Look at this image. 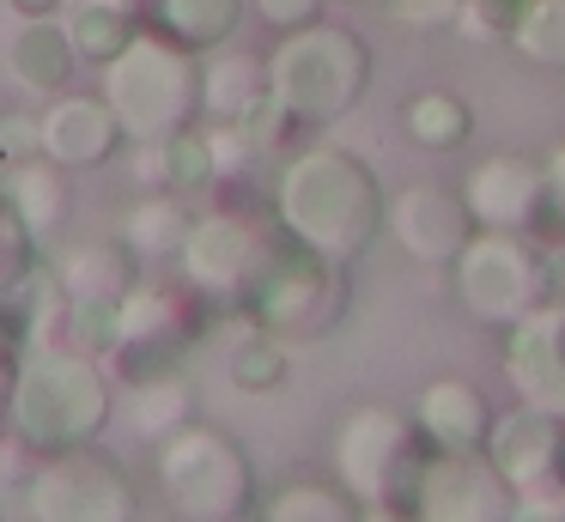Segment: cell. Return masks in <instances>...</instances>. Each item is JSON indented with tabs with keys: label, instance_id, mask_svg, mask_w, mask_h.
Segmentation results:
<instances>
[{
	"label": "cell",
	"instance_id": "cell-15",
	"mask_svg": "<svg viewBox=\"0 0 565 522\" xmlns=\"http://www.w3.org/2000/svg\"><path fill=\"white\" fill-rule=\"evenodd\" d=\"M128 146L104 92H55L38 109V152H50L67 170H98Z\"/></svg>",
	"mask_w": 565,
	"mask_h": 522
},
{
	"label": "cell",
	"instance_id": "cell-34",
	"mask_svg": "<svg viewBox=\"0 0 565 522\" xmlns=\"http://www.w3.org/2000/svg\"><path fill=\"white\" fill-rule=\"evenodd\" d=\"M38 152V109H0V170Z\"/></svg>",
	"mask_w": 565,
	"mask_h": 522
},
{
	"label": "cell",
	"instance_id": "cell-25",
	"mask_svg": "<svg viewBox=\"0 0 565 522\" xmlns=\"http://www.w3.org/2000/svg\"><path fill=\"white\" fill-rule=\"evenodd\" d=\"M147 24H152V31H164L171 43L207 55V49L232 43V31L244 24V0H152Z\"/></svg>",
	"mask_w": 565,
	"mask_h": 522
},
{
	"label": "cell",
	"instance_id": "cell-30",
	"mask_svg": "<svg viewBox=\"0 0 565 522\" xmlns=\"http://www.w3.org/2000/svg\"><path fill=\"white\" fill-rule=\"evenodd\" d=\"M164 189L183 194V201H201V194L220 189V164H213V146L201 121L164 140Z\"/></svg>",
	"mask_w": 565,
	"mask_h": 522
},
{
	"label": "cell",
	"instance_id": "cell-23",
	"mask_svg": "<svg viewBox=\"0 0 565 522\" xmlns=\"http://www.w3.org/2000/svg\"><path fill=\"white\" fill-rule=\"evenodd\" d=\"M268 97V61L249 49H207L201 55V121H237Z\"/></svg>",
	"mask_w": 565,
	"mask_h": 522
},
{
	"label": "cell",
	"instance_id": "cell-1",
	"mask_svg": "<svg viewBox=\"0 0 565 522\" xmlns=\"http://www.w3.org/2000/svg\"><path fill=\"white\" fill-rule=\"evenodd\" d=\"M268 213L286 237H298L305 249L329 255V262L353 267L371 243L383 237V213L390 194L383 177L341 140H305L280 158L274 170Z\"/></svg>",
	"mask_w": 565,
	"mask_h": 522
},
{
	"label": "cell",
	"instance_id": "cell-21",
	"mask_svg": "<svg viewBox=\"0 0 565 522\" xmlns=\"http://www.w3.org/2000/svg\"><path fill=\"white\" fill-rule=\"evenodd\" d=\"M0 194L13 201V213L25 219L38 237H50V231H62L67 213H74V170L55 164L50 152H31V158L0 170Z\"/></svg>",
	"mask_w": 565,
	"mask_h": 522
},
{
	"label": "cell",
	"instance_id": "cell-43",
	"mask_svg": "<svg viewBox=\"0 0 565 522\" xmlns=\"http://www.w3.org/2000/svg\"><path fill=\"white\" fill-rule=\"evenodd\" d=\"M559 480H565V456H559Z\"/></svg>",
	"mask_w": 565,
	"mask_h": 522
},
{
	"label": "cell",
	"instance_id": "cell-9",
	"mask_svg": "<svg viewBox=\"0 0 565 522\" xmlns=\"http://www.w3.org/2000/svg\"><path fill=\"white\" fill-rule=\"evenodd\" d=\"M426 456H431L426 432L402 407H353L334 425V480L359 504H402L407 510Z\"/></svg>",
	"mask_w": 565,
	"mask_h": 522
},
{
	"label": "cell",
	"instance_id": "cell-42",
	"mask_svg": "<svg viewBox=\"0 0 565 522\" xmlns=\"http://www.w3.org/2000/svg\"><path fill=\"white\" fill-rule=\"evenodd\" d=\"M329 7H353V0H329Z\"/></svg>",
	"mask_w": 565,
	"mask_h": 522
},
{
	"label": "cell",
	"instance_id": "cell-35",
	"mask_svg": "<svg viewBox=\"0 0 565 522\" xmlns=\"http://www.w3.org/2000/svg\"><path fill=\"white\" fill-rule=\"evenodd\" d=\"M322 7H329V0H249V12H256L268 31H298V24H317Z\"/></svg>",
	"mask_w": 565,
	"mask_h": 522
},
{
	"label": "cell",
	"instance_id": "cell-40",
	"mask_svg": "<svg viewBox=\"0 0 565 522\" xmlns=\"http://www.w3.org/2000/svg\"><path fill=\"white\" fill-rule=\"evenodd\" d=\"M0 79H7V43H0Z\"/></svg>",
	"mask_w": 565,
	"mask_h": 522
},
{
	"label": "cell",
	"instance_id": "cell-37",
	"mask_svg": "<svg viewBox=\"0 0 565 522\" xmlns=\"http://www.w3.org/2000/svg\"><path fill=\"white\" fill-rule=\"evenodd\" d=\"M541 164H547V201H553V231H559V237H565V140L553 146V152L541 158Z\"/></svg>",
	"mask_w": 565,
	"mask_h": 522
},
{
	"label": "cell",
	"instance_id": "cell-24",
	"mask_svg": "<svg viewBox=\"0 0 565 522\" xmlns=\"http://www.w3.org/2000/svg\"><path fill=\"white\" fill-rule=\"evenodd\" d=\"M62 31L74 43L79 67H110L147 24H140V7H128V0H67Z\"/></svg>",
	"mask_w": 565,
	"mask_h": 522
},
{
	"label": "cell",
	"instance_id": "cell-17",
	"mask_svg": "<svg viewBox=\"0 0 565 522\" xmlns=\"http://www.w3.org/2000/svg\"><path fill=\"white\" fill-rule=\"evenodd\" d=\"M504 376H511L516 401L565 419V347H559V328H553L547 303L535 316H523L516 328H504Z\"/></svg>",
	"mask_w": 565,
	"mask_h": 522
},
{
	"label": "cell",
	"instance_id": "cell-41",
	"mask_svg": "<svg viewBox=\"0 0 565 522\" xmlns=\"http://www.w3.org/2000/svg\"><path fill=\"white\" fill-rule=\"evenodd\" d=\"M128 7H140V12H147V7H152V0H128Z\"/></svg>",
	"mask_w": 565,
	"mask_h": 522
},
{
	"label": "cell",
	"instance_id": "cell-7",
	"mask_svg": "<svg viewBox=\"0 0 565 522\" xmlns=\"http://www.w3.org/2000/svg\"><path fill=\"white\" fill-rule=\"evenodd\" d=\"M450 291L480 328H499V334L535 316L541 303L565 298L559 262L535 249V237L523 231H475L450 262Z\"/></svg>",
	"mask_w": 565,
	"mask_h": 522
},
{
	"label": "cell",
	"instance_id": "cell-19",
	"mask_svg": "<svg viewBox=\"0 0 565 522\" xmlns=\"http://www.w3.org/2000/svg\"><path fill=\"white\" fill-rule=\"evenodd\" d=\"M74 43H67L62 19H19L7 31V79L19 85L25 97H55L74 85Z\"/></svg>",
	"mask_w": 565,
	"mask_h": 522
},
{
	"label": "cell",
	"instance_id": "cell-27",
	"mask_svg": "<svg viewBox=\"0 0 565 522\" xmlns=\"http://www.w3.org/2000/svg\"><path fill=\"white\" fill-rule=\"evenodd\" d=\"M225 376H232L237 395H274V388L292 376V347L237 316V334H232V347H225Z\"/></svg>",
	"mask_w": 565,
	"mask_h": 522
},
{
	"label": "cell",
	"instance_id": "cell-32",
	"mask_svg": "<svg viewBox=\"0 0 565 522\" xmlns=\"http://www.w3.org/2000/svg\"><path fill=\"white\" fill-rule=\"evenodd\" d=\"M523 12H529V0H462L456 31H462L468 43H511Z\"/></svg>",
	"mask_w": 565,
	"mask_h": 522
},
{
	"label": "cell",
	"instance_id": "cell-44",
	"mask_svg": "<svg viewBox=\"0 0 565 522\" xmlns=\"http://www.w3.org/2000/svg\"><path fill=\"white\" fill-rule=\"evenodd\" d=\"M0 522H7V516H0Z\"/></svg>",
	"mask_w": 565,
	"mask_h": 522
},
{
	"label": "cell",
	"instance_id": "cell-31",
	"mask_svg": "<svg viewBox=\"0 0 565 522\" xmlns=\"http://www.w3.org/2000/svg\"><path fill=\"white\" fill-rule=\"evenodd\" d=\"M511 49L541 73H565V0H529Z\"/></svg>",
	"mask_w": 565,
	"mask_h": 522
},
{
	"label": "cell",
	"instance_id": "cell-8",
	"mask_svg": "<svg viewBox=\"0 0 565 522\" xmlns=\"http://www.w3.org/2000/svg\"><path fill=\"white\" fill-rule=\"evenodd\" d=\"M207 322H213V310L183 286V279L171 286V279L140 274L135 291L122 298V310H116V334H110V352H104V371L122 388L189 371Z\"/></svg>",
	"mask_w": 565,
	"mask_h": 522
},
{
	"label": "cell",
	"instance_id": "cell-20",
	"mask_svg": "<svg viewBox=\"0 0 565 522\" xmlns=\"http://www.w3.org/2000/svg\"><path fill=\"white\" fill-rule=\"evenodd\" d=\"M55 274H62L74 303H122L147 267L135 262V249L122 237H86L55 255Z\"/></svg>",
	"mask_w": 565,
	"mask_h": 522
},
{
	"label": "cell",
	"instance_id": "cell-14",
	"mask_svg": "<svg viewBox=\"0 0 565 522\" xmlns=\"http://www.w3.org/2000/svg\"><path fill=\"white\" fill-rule=\"evenodd\" d=\"M383 231H390L395 249L414 255V262L450 267L456 255H462V243L475 237V213H468L462 189H450V182H407V189L390 194Z\"/></svg>",
	"mask_w": 565,
	"mask_h": 522
},
{
	"label": "cell",
	"instance_id": "cell-11",
	"mask_svg": "<svg viewBox=\"0 0 565 522\" xmlns=\"http://www.w3.org/2000/svg\"><path fill=\"white\" fill-rule=\"evenodd\" d=\"M274 231H280L274 219H256V213H244V206H207V213H195V225H189V237H183L177 279H183L213 316H237L256 267L268 262V249H274Z\"/></svg>",
	"mask_w": 565,
	"mask_h": 522
},
{
	"label": "cell",
	"instance_id": "cell-33",
	"mask_svg": "<svg viewBox=\"0 0 565 522\" xmlns=\"http://www.w3.org/2000/svg\"><path fill=\"white\" fill-rule=\"evenodd\" d=\"M390 19L414 36H438V31H456L462 0H390Z\"/></svg>",
	"mask_w": 565,
	"mask_h": 522
},
{
	"label": "cell",
	"instance_id": "cell-10",
	"mask_svg": "<svg viewBox=\"0 0 565 522\" xmlns=\"http://www.w3.org/2000/svg\"><path fill=\"white\" fill-rule=\"evenodd\" d=\"M31 522H140V486L110 449L74 444L38 456L19 486Z\"/></svg>",
	"mask_w": 565,
	"mask_h": 522
},
{
	"label": "cell",
	"instance_id": "cell-16",
	"mask_svg": "<svg viewBox=\"0 0 565 522\" xmlns=\"http://www.w3.org/2000/svg\"><path fill=\"white\" fill-rule=\"evenodd\" d=\"M487 456H492V468H499L504 480L516 486V492L559 480L565 419H559V413H547V407H529V401H516L511 413H499V419H492Z\"/></svg>",
	"mask_w": 565,
	"mask_h": 522
},
{
	"label": "cell",
	"instance_id": "cell-4",
	"mask_svg": "<svg viewBox=\"0 0 565 522\" xmlns=\"http://www.w3.org/2000/svg\"><path fill=\"white\" fill-rule=\"evenodd\" d=\"M152 486L177 522H244L262 504L249 449L207 419H189L183 432L152 444Z\"/></svg>",
	"mask_w": 565,
	"mask_h": 522
},
{
	"label": "cell",
	"instance_id": "cell-12",
	"mask_svg": "<svg viewBox=\"0 0 565 522\" xmlns=\"http://www.w3.org/2000/svg\"><path fill=\"white\" fill-rule=\"evenodd\" d=\"M516 486L492 468L487 449H431L414 480V522H511Z\"/></svg>",
	"mask_w": 565,
	"mask_h": 522
},
{
	"label": "cell",
	"instance_id": "cell-3",
	"mask_svg": "<svg viewBox=\"0 0 565 522\" xmlns=\"http://www.w3.org/2000/svg\"><path fill=\"white\" fill-rule=\"evenodd\" d=\"M268 92L305 134L334 128L371 92V43L334 19L280 31V43L268 49Z\"/></svg>",
	"mask_w": 565,
	"mask_h": 522
},
{
	"label": "cell",
	"instance_id": "cell-2",
	"mask_svg": "<svg viewBox=\"0 0 565 522\" xmlns=\"http://www.w3.org/2000/svg\"><path fill=\"white\" fill-rule=\"evenodd\" d=\"M110 413L116 376L104 371V359H92L74 340H50V347H25L0 419L31 456H55L74 444H98Z\"/></svg>",
	"mask_w": 565,
	"mask_h": 522
},
{
	"label": "cell",
	"instance_id": "cell-18",
	"mask_svg": "<svg viewBox=\"0 0 565 522\" xmlns=\"http://www.w3.org/2000/svg\"><path fill=\"white\" fill-rule=\"evenodd\" d=\"M492 419H499V407L468 376H431L414 401V425L426 432L431 449H487Z\"/></svg>",
	"mask_w": 565,
	"mask_h": 522
},
{
	"label": "cell",
	"instance_id": "cell-26",
	"mask_svg": "<svg viewBox=\"0 0 565 522\" xmlns=\"http://www.w3.org/2000/svg\"><path fill=\"white\" fill-rule=\"evenodd\" d=\"M256 522H365V504L341 480H286L256 504Z\"/></svg>",
	"mask_w": 565,
	"mask_h": 522
},
{
	"label": "cell",
	"instance_id": "cell-6",
	"mask_svg": "<svg viewBox=\"0 0 565 522\" xmlns=\"http://www.w3.org/2000/svg\"><path fill=\"white\" fill-rule=\"evenodd\" d=\"M98 92L128 140H171L201 121V55L147 24L110 67H98Z\"/></svg>",
	"mask_w": 565,
	"mask_h": 522
},
{
	"label": "cell",
	"instance_id": "cell-39",
	"mask_svg": "<svg viewBox=\"0 0 565 522\" xmlns=\"http://www.w3.org/2000/svg\"><path fill=\"white\" fill-rule=\"evenodd\" d=\"M365 522H414V510H402V504H365Z\"/></svg>",
	"mask_w": 565,
	"mask_h": 522
},
{
	"label": "cell",
	"instance_id": "cell-5",
	"mask_svg": "<svg viewBox=\"0 0 565 522\" xmlns=\"http://www.w3.org/2000/svg\"><path fill=\"white\" fill-rule=\"evenodd\" d=\"M347 303H353L347 262H329V255L305 249L298 237L274 231V249L256 267L237 316L256 322L262 334L286 340V347H305V340H322L347 322Z\"/></svg>",
	"mask_w": 565,
	"mask_h": 522
},
{
	"label": "cell",
	"instance_id": "cell-28",
	"mask_svg": "<svg viewBox=\"0 0 565 522\" xmlns=\"http://www.w3.org/2000/svg\"><path fill=\"white\" fill-rule=\"evenodd\" d=\"M189 419H195V383H189V371H171V376H152V383L128 388V425L147 444H164Z\"/></svg>",
	"mask_w": 565,
	"mask_h": 522
},
{
	"label": "cell",
	"instance_id": "cell-29",
	"mask_svg": "<svg viewBox=\"0 0 565 522\" xmlns=\"http://www.w3.org/2000/svg\"><path fill=\"white\" fill-rule=\"evenodd\" d=\"M402 128L419 152H456V146L475 134V109L456 92H414L402 104Z\"/></svg>",
	"mask_w": 565,
	"mask_h": 522
},
{
	"label": "cell",
	"instance_id": "cell-13",
	"mask_svg": "<svg viewBox=\"0 0 565 522\" xmlns=\"http://www.w3.org/2000/svg\"><path fill=\"white\" fill-rule=\"evenodd\" d=\"M462 201L475 213V231H523V237H559L547 201V164L523 152H492L468 164Z\"/></svg>",
	"mask_w": 565,
	"mask_h": 522
},
{
	"label": "cell",
	"instance_id": "cell-22",
	"mask_svg": "<svg viewBox=\"0 0 565 522\" xmlns=\"http://www.w3.org/2000/svg\"><path fill=\"white\" fill-rule=\"evenodd\" d=\"M189 225H195V213H189L183 194H171V189H140L135 201H128L122 231H116V237H122L128 249H135V262L152 274L159 262H177V255H183Z\"/></svg>",
	"mask_w": 565,
	"mask_h": 522
},
{
	"label": "cell",
	"instance_id": "cell-36",
	"mask_svg": "<svg viewBox=\"0 0 565 522\" xmlns=\"http://www.w3.org/2000/svg\"><path fill=\"white\" fill-rule=\"evenodd\" d=\"M25 328H19V316L0 303V407H7V388H13V371H19V359H25Z\"/></svg>",
	"mask_w": 565,
	"mask_h": 522
},
{
	"label": "cell",
	"instance_id": "cell-38",
	"mask_svg": "<svg viewBox=\"0 0 565 522\" xmlns=\"http://www.w3.org/2000/svg\"><path fill=\"white\" fill-rule=\"evenodd\" d=\"M67 0H7V12L13 19H62Z\"/></svg>",
	"mask_w": 565,
	"mask_h": 522
}]
</instances>
